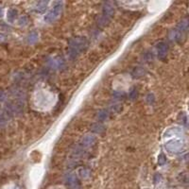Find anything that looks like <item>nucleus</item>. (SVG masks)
Listing matches in <instances>:
<instances>
[{"label":"nucleus","instance_id":"7ed1b4c3","mask_svg":"<svg viewBox=\"0 0 189 189\" xmlns=\"http://www.w3.org/2000/svg\"><path fill=\"white\" fill-rule=\"evenodd\" d=\"M113 14H114V8L111 4H108L106 3L103 9V15L99 21V25L100 26H105L111 18L113 17Z\"/></svg>","mask_w":189,"mask_h":189},{"label":"nucleus","instance_id":"423d86ee","mask_svg":"<svg viewBox=\"0 0 189 189\" xmlns=\"http://www.w3.org/2000/svg\"><path fill=\"white\" fill-rule=\"evenodd\" d=\"M45 6H46V3L45 2H40L39 4H38V8H37V10H38V11H42V10H44V9H45Z\"/></svg>","mask_w":189,"mask_h":189},{"label":"nucleus","instance_id":"39448f33","mask_svg":"<svg viewBox=\"0 0 189 189\" xmlns=\"http://www.w3.org/2000/svg\"><path fill=\"white\" fill-rule=\"evenodd\" d=\"M17 17V11L15 10H10L8 12V20L10 22H13Z\"/></svg>","mask_w":189,"mask_h":189},{"label":"nucleus","instance_id":"f03ea898","mask_svg":"<svg viewBox=\"0 0 189 189\" xmlns=\"http://www.w3.org/2000/svg\"><path fill=\"white\" fill-rule=\"evenodd\" d=\"M61 10H62V3L61 2H57L56 5L49 10V12L45 15V17H44L45 22L51 23V22L55 21L59 17V15L61 14Z\"/></svg>","mask_w":189,"mask_h":189},{"label":"nucleus","instance_id":"0eeeda50","mask_svg":"<svg viewBox=\"0 0 189 189\" xmlns=\"http://www.w3.org/2000/svg\"><path fill=\"white\" fill-rule=\"evenodd\" d=\"M1 14H2V9L0 8V16H1Z\"/></svg>","mask_w":189,"mask_h":189},{"label":"nucleus","instance_id":"20e7f679","mask_svg":"<svg viewBox=\"0 0 189 189\" xmlns=\"http://www.w3.org/2000/svg\"><path fill=\"white\" fill-rule=\"evenodd\" d=\"M157 49H158V54L160 58H165L167 53V45L165 43H161L157 46Z\"/></svg>","mask_w":189,"mask_h":189},{"label":"nucleus","instance_id":"f257e3e1","mask_svg":"<svg viewBox=\"0 0 189 189\" xmlns=\"http://www.w3.org/2000/svg\"><path fill=\"white\" fill-rule=\"evenodd\" d=\"M87 44V41L83 38H76L70 44V55L76 57L81 51H82Z\"/></svg>","mask_w":189,"mask_h":189}]
</instances>
